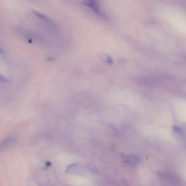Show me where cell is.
<instances>
[{"instance_id": "cell-5", "label": "cell", "mask_w": 186, "mask_h": 186, "mask_svg": "<svg viewBox=\"0 0 186 186\" xmlns=\"http://www.w3.org/2000/svg\"><path fill=\"white\" fill-rule=\"evenodd\" d=\"M1 81H4V82H8V81H9V80L7 79L6 78H5L3 77H1Z\"/></svg>"}, {"instance_id": "cell-1", "label": "cell", "mask_w": 186, "mask_h": 186, "mask_svg": "<svg viewBox=\"0 0 186 186\" xmlns=\"http://www.w3.org/2000/svg\"><path fill=\"white\" fill-rule=\"evenodd\" d=\"M121 157L124 162L131 166H136L141 160L140 157L136 155H123Z\"/></svg>"}, {"instance_id": "cell-4", "label": "cell", "mask_w": 186, "mask_h": 186, "mask_svg": "<svg viewBox=\"0 0 186 186\" xmlns=\"http://www.w3.org/2000/svg\"><path fill=\"white\" fill-rule=\"evenodd\" d=\"M173 129L174 130L178 132L179 133H182V131L177 126H174L173 127Z\"/></svg>"}, {"instance_id": "cell-2", "label": "cell", "mask_w": 186, "mask_h": 186, "mask_svg": "<svg viewBox=\"0 0 186 186\" xmlns=\"http://www.w3.org/2000/svg\"><path fill=\"white\" fill-rule=\"evenodd\" d=\"M83 4L91 9L97 14L101 16H103V15L102 14L101 11L100 10V5L98 2L94 1H85Z\"/></svg>"}, {"instance_id": "cell-3", "label": "cell", "mask_w": 186, "mask_h": 186, "mask_svg": "<svg viewBox=\"0 0 186 186\" xmlns=\"http://www.w3.org/2000/svg\"><path fill=\"white\" fill-rule=\"evenodd\" d=\"M33 12L36 16L39 17L40 18L42 19V20L47 21L48 22H51V20H50V19H49L48 17L45 16V15L41 14V13L38 12L37 11L35 10H33Z\"/></svg>"}]
</instances>
